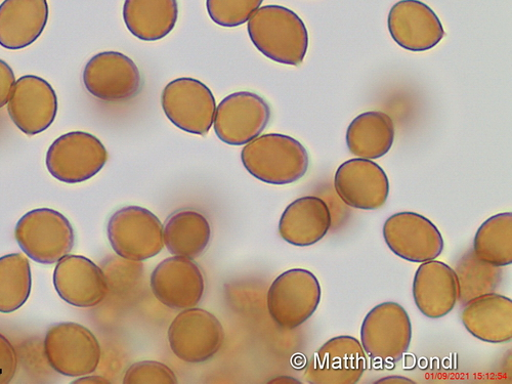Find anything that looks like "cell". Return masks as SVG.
<instances>
[{
    "label": "cell",
    "instance_id": "6da1fadb",
    "mask_svg": "<svg viewBox=\"0 0 512 384\" xmlns=\"http://www.w3.org/2000/svg\"><path fill=\"white\" fill-rule=\"evenodd\" d=\"M252 44L263 55L280 64L298 66L308 52L309 33L304 21L281 6H266L248 20Z\"/></svg>",
    "mask_w": 512,
    "mask_h": 384
},
{
    "label": "cell",
    "instance_id": "7a4b0ae2",
    "mask_svg": "<svg viewBox=\"0 0 512 384\" xmlns=\"http://www.w3.org/2000/svg\"><path fill=\"white\" fill-rule=\"evenodd\" d=\"M241 160L252 177L277 186L300 181L307 175L310 165L304 145L280 134L255 138L243 148Z\"/></svg>",
    "mask_w": 512,
    "mask_h": 384
},
{
    "label": "cell",
    "instance_id": "3957f363",
    "mask_svg": "<svg viewBox=\"0 0 512 384\" xmlns=\"http://www.w3.org/2000/svg\"><path fill=\"white\" fill-rule=\"evenodd\" d=\"M15 237L29 259L54 265L71 252L75 243L72 225L59 211L34 209L18 222Z\"/></svg>",
    "mask_w": 512,
    "mask_h": 384
},
{
    "label": "cell",
    "instance_id": "277c9868",
    "mask_svg": "<svg viewBox=\"0 0 512 384\" xmlns=\"http://www.w3.org/2000/svg\"><path fill=\"white\" fill-rule=\"evenodd\" d=\"M412 324L406 310L387 302L373 308L361 327V345L369 358L379 364L394 365L408 352Z\"/></svg>",
    "mask_w": 512,
    "mask_h": 384
},
{
    "label": "cell",
    "instance_id": "5b68a950",
    "mask_svg": "<svg viewBox=\"0 0 512 384\" xmlns=\"http://www.w3.org/2000/svg\"><path fill=\"white\" fill-rule=\"evenodd\" d=\"M109 242L120 258L144 262L164 248L163 225L153 212L140 206H126L110 218Z\"/></svg>",
    "mask_w": 512,
    "mask_h": 384
},
{
    "label": "cell",
    "instance_id": "8992f818",
    "mask_svg": "<svg viewBox=\"0 0 512 384\" xmlns=\"http://www.w3.org/2000/svg\"><path fill=\"white\" fill-rule=\"evenodd\" d=\"M321 295L320 282L312 272L305 269L286 271L269 289V313L279 327L293 330L315 314Z\"/></svg>",
    "mask_w": 512,
    "mask_h": 384
},
{
    "label": "cell",
    "instance_id": "52a82bcc",
    "mask_svg": "<svg viewBox=\"0 0 512 384\" xmlns=\"http://www.w3.org/2000/svg\"><path fill=\"white\" fill-rule=\"evenodd\" d=\"M45 354L51 367L69 377L94 373L102 350L95 334L84 326L65 322L52 326L45 338Z\"/></svg>",
    "mask_w": 512,
    "mask_h": 384
},
{
    "label": "cell",
    "instance_id": "ba28073f",
    "mask_svg": "<svg viewBox=\"0 0 512 384\" xmlns=\"http://www.w3.org/2000/svg\"><path fill=\"white\" fill-rule=\"evenodd\" d=\"M107 161V149L97 137L72 132L52 144L46 162L55 179L66 184H79L98 175Z\"/></svg>",
    "mask_w": 512,
    "mask_h": 384
},
{
    "label": "cell",
    "instance_id": "9c48e42d",
    "mask_svg": "<svg viewBox=\"0 0 512 384\" xmlns=\"http://www.w3.org/2000/svg\"><path fill=\"white\" fill-rule=\"evenodd\" d=\"M166 117L180 130L206 136L215 121L217 103L207 85L194 78L169 82L161 97Z\"/></svg>",
    "mask_w": 512,
    "mask_h": 384
},
{
    "label": "cell",
    "instance_id": "30bf717a",
    "mask_svg": "<svg viewBox=\"0 0 512 384\" xmlns=\"http://www.w3.org/2000/svg\"><path fill=\"white\" fill-rule=\"evenodd\" d=\"M168 341L180 360L199 364L219 353L224 345L225 331L215 315L195 307L183 310L170 324Z\"/></svg>",
    "mask_w": 512,
    "mask_h": 384
},
{
    "label": "cell",
    "instance_id": "8fae6325",
    "mask_svg": "<svg viewBox=\"0 0 512 384\" xmlns=\"http://www.w3.org/2000/svg\"><path fill=\"white\" fill-rule=\"evenodd\" d=\"M82 79L85 89L92 96L109 103L134 99L143 84L136 63L117 52L94 56L85 66Z\"/></svg>",
    "mask_w": 512,
    "mask_h": 384
},
{
    "label": "cell",
    "instance_id": "7c38bea8",
    "mask_svg": "<svg viewBox=\"0 0 512 384\" xmlns=\"http://www.w3.org/2000/svg\"><path fill=\"white\" fill-rule=\"evenodd\" d=\"M383 238L399 258L410 263L436 260L444 250L437 226L416 212L395 213L383 225Z\"/></svg>",
    "mask_w": 512,
    "mask_h": 384
},
{
    "label": "cell",
    "instance_id": "4fadbf2b",
    "mask_svg": "<svg viewBox=\"0 0 512 384\" xmlns=\"http://www.w3.org/2000/svg\"><path fill=\"white\" fill-rule=\"evenodd\" d=\"M270 118L271 109L262 97L239 92L221 102L213 123L222 142L231 146H242L260 137Z\"/></svg>",
    "mask_w": 512,
    "mask_h": 384
},
{
    "label": "cell",
    "instance_id": "5bb4252c",
    "mask_svg": "<svg viewBox=\"0 0 512 384\" xmlns=\"http://www.w3.org/2000/svg\"><path fill=\"white\" fill-rule=\"evenodd\" d=\"M58 97L44 78L25 75L19 78L8 103L10 118L27 136L44 133L58 114Z\"/></svg>",
    "mask_w": 512,
    "mask_h": 384
},
{
    "label": "cell",
    "instance_id": "9a60e30c",
    "mask_svg": "<svg viewBox=\"0 0 512 384\" xmlns=\"http://www.w3.org/2000/svg\"><path fill=\"white\" fill-rule=\"evenodd\" d=\"M367 369L360 341L350 335L331 338L311 359L305 378L312 384H356Z\"/></svg>",
    "mask_w": 512,
    "mask_h": 384
},
{
    "label": "cell",
    "instance_id": "2e32d148",
    "mask_svg": "<svg viewBox=\"0 0 512 384\" xmlns=\"http://www.w3.org/2000/svg\"><path fill=\"white\" fill-rule=\"evenodd\" d=\"M334 187L339 198L347 205L363 210L382 207L390 194L386 172L377 163L363 158L341 164L336 170Z\"/></svg>",
    "mask_w": 512,
    "mask_h": 384
},
{
    "label": "cell",
    "instance_id": "e0dca14e",
    "mask_svg": "<svg viewBox=\"0 0 512 384\" xmlns=\"http://www.w3.org/2000/svg\"><path fill=\"white\" fill-rule=\"evenodd\" d=\"M151 289L161 304L183 311L195 308L200 303L205 280L193 260L176 255L161 262L153 271Z\"/></svg>",
    "mask_w": 512,
    "mask_h": 384
},
{
    "label": "cell",
    "instance_id": "ac0fdd59",
    "mask_svg": "<svg viewBox=\"0 0 512 384\" xmlns=\"http://www.w3.org/2000/svg\"><path fill=\"white\" fill-rule=\"evenodd\" d=\"M54 285L62 300L77 308H94L108 294L103 270L81 255H66L58 262Z\"/></svg>",
    "mask_w": 512,
    "mask_h": 384
},
{
    "label": "cell",
    "instance_id": "d6986e66",
    "mask_svg": "<svg viewBox=\"0 0 512 384\" xmlns=\"http://www.w3.org/2000/svg\"><path fill=\"white\" fill-rule=\"evenodd\" d=\"M389 31L403 49L425 52L437 47L445 36L436 13L419 0H401L390 11Z\"/></svg>",
    "mask_w": 512,
    "mask_h": 384
},
{
    "label": "cell",
    "instance_id": "ffe728a7",
    "mask_svg": "<svg viewBox=\"0 0 512 384\" xmlns=\"http://www.w3.org/2000/svg\"><path fill=\"white\" fill-rule=\"evenodd\" d=\"M412 293L422 315L441 319L453 311L458 301L456 273L443 262L422 263L415 273Z\"/></svg>",
    "mask_w": 512,
    "mask_h": 384
},
{
    "label": "cell",
    "instance_id": "44dd1931",
    "mask_svg": "<svg viewBox=\"0 0 512 384\" xmlns=\"http://www.w3.org/2000/svg\"><path fill=\"white\" fill-rule=\"evenodd\" d=\"M49 16L48 0H5L0 5V47H30L44 33Z\"/></svg>",
    "mask_w": 512,
    "mask_h": 384
},
{
    "label": "cell",
    "instance_id": "7402d4cb",
    "mask_svg": "<svg viewBox=\"0 0 512 384\" xmlns=\"http://www.w3.org/2000/svg\"><path fill=\"white\" fill-rule=\"evenodd\" d=\"M460 319L466 330L489 344H506L512 338V301L487 293L463 305Z\"/></svg>",
    "mask_w": 512,
    "mask_h": 384
},
{
    "label": "cell",
    "instance_id": "603a6c76",
    "mask_svg": "<svg viewBox=\"0 0 512 384\" xmlns=\"http://www.w3.org/2000/svg\"><path fill=\"white\" fill-rule=\"evenodd\" d=\"M331 224L327 203L319 197L306 196L287 206L279 222V234L293 246L308 247L321 241Z\"/></svg>",
    "mask_w": 512,
    "mask_h": 384
},
{
    "label": "cell",
    "instance_id": "cb8c5ba5",
    "mask_svg": "<svg viewBox=\"0 0 512 384\" xmlns=\"http://www.w3.org/2000/svg\"><path fill=\"white\" fill-rule=\"evenodd\" d=\"M179 17L178 0H125L123 20L130 32L156 41L172 32Z\"/></svg>",
    "mask_w": 512,
    "mask_h": 384
},
{
    "label": "cell",
    "instance_id": "d4e9b609",
    "mask_svg": "<svg viewBox=\"0 0 512 384\" xmlns=\"http://www.w3.org/2000/svg\"><path fill=\"white\" fill-rule=\"evenodd\" d=\"M395 141V125L383 112H366L356 117L347 132V145L358 158L375 160L388 154Z\"/></svg>",
    "mask_w": 512,
    "mask_h": 384
},
{
    "label": "cell",
    "instance_id": "484cf974",
    "mask_svg": "<svg viewBox=\"0 0 512 384\" xmlns=\"http://www.w3.org/2000/svg\"><path fill=\"white\" fill-rule=\"evenodd\" d=\"M163 237L170 253L196 260L205 252L210 242L211 228L202 213L182 209L166 220Z\"/></svg>",
    "mask_w": 512,
    "mask_h": 384
},
{
    "label": "cell",
    "instance_id": "4316f807",
    "mask_svg": "<svg viewBox=\"0 0 512 384\" xmlns=\"http://www.w3.org/2000/svg\"><path fill=\"white\" fill-rule=\"evenodd\" d=\"M474 253L484 263L495 267L512 264V213H499L479 228Z\"/></svg>",
    "mask_w": 512,
    "mask_h": 384
},
{
    "label": "cell",
    "instance_id": "83f0119b",
    "mask_svg": "<svg viewBox=\"0 0 512 384\" xmlns=\"http://www.w3.org/2000/svg\"><path fill=\"white\" fill-rule=\"evenodd\" d=\"M32 275L24 254L0 258V313L11 314L22 308L31 293Z\"/></svg>",
    "mask_w": 512,
    "mask_h": 384
},
{
    "label": "cell",
    "instance_id": "f1b7e54d",
    "mask_svg": "<svg viewBox=\"0 0 512 384\" xmlns=\"http://www.w3.org/2000/svg\"><path fill=\"white\" fill-rule=\"evenodd\" d=\"M454 271L458 281V301L462 305L473 298L494 292L502 278L500 267L481 262L474 250L462 256Z\"/></svg>",
    "mask_w": 512,
    "mask_h": 384
},
{
    "label": "cell",
    "instance_id": "f546056e",
    "mask_svg": "<svg viewBox=\"0 0 512 384\" xmlns=\"http://www.w3.org/2000/svg\"><path fill=\"white\" fill-rule=\"evenodd\" d=\"M263 2L264 0H206V8L213 22L233 28L248 22Z\"/></svg>",
    "mask_w": 512,
    "mask_h": 384
},
{
    "label": "cell",
    "instance_id": "4dcf8cb0",
    "mask_svg": "<svg viewBox=\"0 0 512 384\" xmlns=\"http://www.w3.org/2000/svg\"><path fill=\"white\" fill-rule=\"evenodd\" d=\"M124 384H176L175 372L163 363L142 361L127 369Z\"/></svg>",
    "mask_w": 512,
    "mask_h": 384
},
{
    "label": "cell",
    "instance_id": "1f68e13d",
    "mask_svg": "<svg viewBox=\"0 0 512 384\" xmlns=\"http://www.w3.org/2000/svg\"><path fill=\"white\" fill-rule=\"evenodd\" d=\"M18 356L11 341L0 333V384L10 383L16 375Z\"/></svg>",
    "mask_w": 512,
    "mask_h": 384
},
{
    "label": "cell",
    "instance_id": "d6a6232c",
    "mask_svg": "<svg viewBox=\"0 0 512 384\" xmlns=\"http://www.w3.org/2000/svg\"><path fill=\"white\" fill-rule=\"evenodd\" d=\"M16 77L13 69L4 60L0 59V109L8 105Z\"/></svg>",
    "mask_w": 512,
    "mask_h": 384
},
{
    "label": "cell",
    "instance_id": "836d02e7",
    "mask_svg": "<svg viewBox=\"0 0 512 384\" xmlns=\"http://www.w3.org/2000/svg\"><path fill=\"white\" fill-rule=\"evenodd\" d=\"M375 383L381 384V383H389V384H404V383H414L413 380L408 379L404 376H389L386 378H382Z\"/></svg>",
    "mask_w": 512,
    "mask_h": 384
},
{
    "label": "cell",
    "instance_id": "e575fe53",
    "mask_svg": "<svg viewBox=\"0 0 512 384\" xmlns=\"http://www.w3.org/2000/svg\"><path fill=\"white\" fill-rule=\"evenodd\" d=\"M74 382L75 383H80V382H83V383H109L108 380H106L102 377H99V376H88V377H84L79 380H76Z\"/></svg>",
    "mask_w": 512,
    "mask_h": 384
},
{
    "label": "cell",
    "instance_id": "d590c367",
    "mask_svg": "<svg viewBox=\"0 0 512 384\" xmlns=\"http://www.w3.org/2000/svg\"><path fill=\"white\" fill-rule=\"evenodd\" d=\"M285 380H281V379H276V380H272L271 382L272 383H276V382H279V383H301V381H298V380H295V379H292L291 377H284Z\"/></svg>",
    "mask_w": 512,
    "mask_h": 384
}]
</instances>
